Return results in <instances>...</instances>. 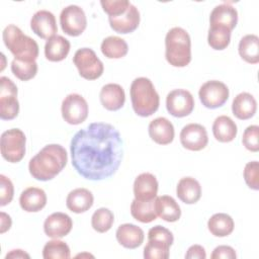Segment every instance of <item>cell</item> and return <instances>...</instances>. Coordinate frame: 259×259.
Instances as JSON below:
<instances>
[{"instance_id":"obj_1","label":"cell","mask_w":259,"mask_h":259,"mask_svg":"<svg viewBox=\"0 0 259 259\" xmlns=\"http://www.w3.org/2000/svg\"><path fill=\"white\" fill-rule=\"evenodd\" d=\"M72 165L83 178L98 181L112 176L120 166L123 142L110 123L92 122L78 131L70 145Z\"/></svg>"},{"instance_id":"obj_2","label":"cell","mask_w":259,"mask_h":259,"mask_svg":"<svg viewBox=\"0 0 259 259\" xmlns=\"http://www.w3.org/2000/svg\"><path fill=\"white\" fill-rule=\"evenodd\" d=\"M68 155L64 147L58 144L45 146L28 163L30 175L39 181L55 178L67 165Z\"/></svg>"},{"instance_id":"obj_3","label":"cell","mask_w":259,"mask_h":259,"mask_svg":"<svg viewBox=\"0 0 259 259\" xmlns=\"http://www.w3.org/2000/svg\"><path fill=\"white\" fill-rule=\"evenodd\" d=\"M130 93L133 109L138 115L147 117L158 110L160 97L150 79L136 78L132 82Z\"/></svg>"},{"instance_id":"obj_4","label":"cell","mask_w":259,"mask_h":259,"mask_svg":"<svg viewBox=\"0 0 259 259\" xmlns=\"http://www.w3.org/2000/svg\"><path fill=\"white\" fill-rule=\"evenodd\" d=\"M165 58L173 66L182 68L191 61V40L182 27L171 28L165 37Z\"/></svg>"},{"instance_id":"obj_5","label":"cell","mask_w":259,"mask_h":259,"mask_svg":"<svg viewBox=\"0 0 259 259\" xmlns=\"http://www.w3.org/2000/svg\"><path fill=\"white\" fill-rule=\"evenodd\" d=\"M2 38L6 48L14 56V59L22 61H35L38 57V45L22 30L14 25H7L3 32Z\"/></svg>"},{"instance_id":"obj_6","label":"cell","mask_w":259,"mask_h":259,"mask_svg":"<svg viewBox=\"0 0 259 259\" xmlns=\"http://www.w3.org/2000/svg\"><path fill=\"white\" fill-rule=\"evenodd\" d=\"M26 138L20 128H10L1 135L0 149L2 157L10 163L20 162L25 155Z\"/></svg>"},{"instance_id":"obj_7","label":"cell","mask_w":259,"mask_h":259,"mask_svg":"<svg viewBox=\"0 0 259 259\" xmlns=\"http://www.w3.org/2000/svg\"><path fill=\"white\" fill-rule=\"evenodd\" d=\"M73 63L78 69L79 75L86 80H96L104 71L103 63L96 56L95 52L89 48H82L76 51Z\"/></svg>"},{"instance_id":"obj_8","label":"cell","mask_w":259,"mask_h":259,"mask_svg":"<svg viewBox=\"0 0 259 259\" xmlns=\"http://www.w3.org/2000/svg\"><path fill=\"white\" fill-rule=\"evenodd\" d=\"M0 118L11 120L18 115L19 102L17 100V87L7 77L0 78Z\"/></svg>"},{"instance_id":"obj_9","label":"cell","mask_w":259,"mask_h":259,"mask_svg":"<svg viewBox=\"0 0 259 259\" xmlns=\"http://www.w3.org/2000/svg\"><path fill=\"white\" fill-rule=\"evenodd\" d=\"M229 88L218 80H210L201 85L198 91L200 102L209 109H215L223 106L229 99Z\"/></svg>"},{"instance_id":"obj_10","label":"cell","mask_w":259,"mask_h":259,"mask_svg":"<svg viewBox=\"0 0 259 259\" xmlns=\"http://www.w3.org/2000/svg\"><path fill=\"white\" fill-rule=\"evenodd\" d=\"M62 116L69 124L77 125L88 116V104L85 98L77 93H71L62 102Z\"/></svg>"},{"instance_id":"obj_11","label":"cell","mask_w":259,"mask_h":259,"mask_svg":"<svg viewBox=\"0 0 259 259\" xmlns=\"http://www.w3.org/2000/svg\"><path fill=\"white\" fill-rule=\"evenodd\" d=\"M62 30L70 36L80 35L87 26V18L84 10L78 5L65 7L60 14Z\"/></svg>"},{"instance_id":"obj_12","label":"cell","mask_w":259,"mask_h":259,"mask_svg":"<svg viewBox=\"0 0 259 259\" xmlns=\"http://www.w3.org/2000/svg\"><path fill=\"white\" fill-rule=\"evenodd\" d=\"M166 108L174 117L187 116L194 108L193 96L188 90L174 89L167 94Z\"/></svg>"},{"instance_id":"obj_13","label":"cell","mask_w":259,"mask_h":259,"mask_svg":"<svg viewBox=\"0 0 259 259\" xmlns=\"http://www.w3.org/2000/svg\"><path fill=\"white\" fill-rule=\"evenodd\" d=\"M180 143L189 151H200L208 143L207 132L199 123H188L180 132Z\"/></svg>"},{"instance_id":"obj_14","label":"cell","mask_w":259,"mask_h":259,"mask_svg":"<svg viewBox=\"0 0 259 259\" xmlns=\"http://www.w3.org/2000/svg\"><path fill=\"white\" fill-rule=\"evenodd\" d=\"M30 28L40 38L50 39L58 31L55 15L48 10L36 11L30 19Z\"/></svg>"},{"instance_id":"obj_15","label":"cell","mask_w":259,"mask_h":259,"mask_svg":"<svg viewBox=\"0 0 259 259\" xmlns=\"http://www.w3.org/2000/svg\"><path fill=\"white\" fill-rule=\"evenodd\" d=\"M73 227L72 219L64 212H54L50 214L44 223L45 234L53 239H60L67 236Z\"/></svg>"},{"instance_id":"obj_16","label":"cell","mask_w":259,"mask_h":259,"mask_svg":"<svg viewBox=\"0 0 259 259\" xmlns=\"http://www.w3.org/2000/svg\"><path fill=\"white\" fill-rule=\"evenodd\" d=\"M110 27L117 33H131L135 31L140 24V12L138 8L131 3L123 14L108 17Z\"/></svg>"},{"instance_id":"obj_17","label":"cell","mask_w":259,"mask_h":259,"mask_svg":"<svg viewBox=\"0 0 259 259\" xmlns=\"http://www.w3.org/2000/svg\"><path fill=\"white\" fill-rule=\"evenodd\" d=\"M238 23V11L230 4L217 5L209 15L210 26H224L231 31L236 27Z\"/></svg>"},{"instance_id":"obj_18","label":"cell","mask_w":259,"mask_h":259,"mask_svg":"<svg viewBox=\"0 0 259 259\" xmlns=\"http://www.w3.org/2000/svg\"><path fill=\"white\" fill-rule=\"evenodd\" d=\"M99 98L105 109L109 111H116L123 106L125 102V93L120 85L109 83L101 88Z\"/></svg>"},{"instance_id":"obj_19","label":"cell","mask_w":259,"mask_h":259,"mask_svg":"<svg viewBox=\"0 0 259 259\" xmlns=\"http://www.w3.org/2000/svg\"><path fill=\"white\" fill-rule=\"evenodd\" d=\"M150 138L159 145H168L174 140V126L166 117H157L153 119L148 126Z\"/></svg>"},{"instance_id":"obj_20","label":"cell","mask_w":259,"mask_h":259,"mask_svg":"<svg viewBox=\"0 0 259 259\" xmlns=\"http://www.w3.org/2000/svg\"><path fill=\"white\" fill-rule=\"evenodd\" d=\"M158 181L151 173L140 174L134 182L135 199L141 201L151 200L157 197Z\"/></svg>"},{"instance_id":"obj_21","label":"cell","mask_w":259,"mask_h":259,"mask_svg":"<svg viewBox=\"0 0 259 259\" xmlns=\"http://www.w3.org/2000/svg\"><path fill=\"white\" fill-rule=\"evenodd\" d=\"M117 242L126 249H136L144 242V231L134 224L120 225L115 233Z\"/></svg>"},{"instance_id":"obj_22","label":"cell","mask_w":259,"mask_h":259,"mask_svg":"<svg viewBox=\"0 0 259 259\" xmlns=\"http://www.w3.org/2000/svg\"><path fill=\"white\" fill-rule=\"evenodd\" d=\"M19 204L27 212H37L46 206L47 194L41 188L28 187L21 192Z\"/></svg>"},{"instance_id":"obj_23","label":"cell","mask_w":259,"mask_h":259,"mask_svg":"<svg viewBox=\"0 0 259 259\" xmlns=\"http://www.w3.org/2000/svg\"><path fill=\"white\" fill-rule=\"evenodd\" d=\"M93 201L94 197L91 191L86 188H76L69 192L66 205L72 212L82 213L91 208Z\"/></svg>"},{"instance_id":"obj_24","label":"cell","mask_w":259,"mask_h":259,"mask_svg":"<svg viewBox=\"0 0 259 259\" xmlns=\"http://www.w3.org/2000/svg\"><path fill=\"white\" fill-rule=\"evenodd\" d=\"M256 110L257 102L254 96L248 92L239 93L233 100V114L241 120H246L253 117L256 113Z\"/></svg>"},{"instance_id":"obj_25","label":"cell","mask_w":259,"mask_h":259,"mask_svg":"<svg viewBox=\"0 0 259 259\" xmlns=\"http://www.w3.org/2000/svg\"><path fill=\"white\" fill-rule=\"evenodd\" d=\"M176 194L182 202L193 204L200 199L201 186L196 179L192 177H183L177 184Z\"/></svg>"},{"instance_id":"obj_26","label":"cell","mask_w":259,"mask_h":259,"mask_svg":"<svg viewBox=\"0 0 259 259\" xmlns=\"http://www.w3.org/2000/svg\"><path fill=\"white\" fill-rule=\"evenodd\" d=\"M238 133L237 124L227 115L218 116L212 123V134L217 141L221 143L232 142Z\"/></svg>"},{"instance_id":"obj_27","label":"cell","mask_w":259,"mask_h":259,"mask_svg":"<svg viewBox=\"0 0 259 259\" xmlns=\"http://www.w3.org/2000/svg\"><path fill=\"white\" fill-rule=\"evenodd\" d=\"M155 206L157 215L166 222H177L181 217L180 206L172 196L162 195L156 197Z\"/></svg>"},{"instance_id":"obj_28","label":"cell","mask_w":259,"mask_h":259,"mask_svg":"<svg viewBox=\"0 0 259 259\" xmlns=\"http://www.w3.org/2000/svg\"><path fill=\"white\" fill-rule=\"evenodd\" d=\"M70 41L62 35H55L47 40L45 56L51 62L63 61L70 52Z\"/></svg>"},{"instance_id":"obj_29","label":"cell","mask_w":259,"mask_h":259,"mask_svg":"<svg viewBox=\"0 0 259 259\" xmlns=\"http://www.w3.org/2000/svg\"><path fill=\"white\" fill-rule=\"evenodd\" d=\"M156 198L147 200V201H141L134 199L131 204V214L133 218L141 223L148 224L157 219V212H156V206H155Z\"/></svg>"},{"instance_id":"obj_30","label":"cell","mask_w":259,"mask_h":259,"mask_svg":"<svg viewBox=\"0 0 259 259\" xmlns=\"http://www.w3.org/2000/svg\"><path fill=\"white\" fill-rule=\"evenodd\" d=\"M240 57L249 64L259 63V37L256 34L243 36L238 47Z\"/></svg>"},{"instance_id":"obj_31","label":"cell","mask_w":259,"mask_h":259,"mask_svg":"<svg viewBox=\"0 0 259 259\" xmlns=\"http://www.w3.org/2000/svg\"><path fill=\"white\" fill-rule=\"evenodd\" d=\"M234 221L231 215L219 212L210 217L207 222L208 231L215 237H227L234 231Z\"/></svg>"},{"instance_id":"obj_32","label":"cell","mask_w":259,"mask_h":259,"mask_svg":"<svg viewBox=\"0 0 259 259\" xmlns=\"http://www.w3.org/2000/svg\"><path fill=\"white\" fill-rule=\"evenodd\" d=\"M101 52L108 59H120L127 54L126 41L118 36H107L101 42Z\"/></svg>"},{"instance_id":"obj_33","label":"cell","mask_w":259,"mask_h":259,"mask_svg":"<svg viewBox=\"0 0 259 259\" xmlns=\"http://www.w3.org/2000/svg\"><path fill=\"white\" fill-rule=\"evenodd\" d=\"M231 41V30L224 26H209L207 42L209 47L217 51L227 49Z\"/></svg>"},{"instance_id":"obj_34","label":"cell","mask_w":259,"mask_h":259,"mask_svg":"<svg viewBox=\"0 0 259 259\" xmlns=\"http://www.w3.org/2000/svg\"><path fill=\"white\" fill-rule=\"evenodd\" d=\"M11 71L19 80L28 81L36 75L37 64L35 61H22L14 59L11 62Z\"/></svg>"},{"instance_id":"obj_35","label":"cell","mask_w":259,"mask_h":259,"mask_svg":"<svg viewBox=\"0 0 259 259\" xmlns=\"http://www.w3.org/2000/svg\"><path fill=\"white\" fill-rule=\"evenodd\" d=\"M114 215L112 211L106 207H100L94 211L91 218V226L98 233L109 231L113 225Z\"/></svg>"},{"instance_id":"obj_36","label":"cell","mask_w":259,"mask_h":259,"mask_svg":"<svg viewBox=\"0 0 259 259\" xmlns=\"http://www.w3.org/2000/svg\"><path fill=\"white\" fill-rule=\"evenodd\" d=\"M42 257L45 259H67L70 258V248L65 242L55 239L45 245Z\"/></svg>"},{"instance_id":"obj_37","label":"cell","mask_w":259,"mask_h":259,"mask_svg":"<svg viewBox=\"0 0 259 259\" xmlns=\"http://www.w3.org/2000/svg\"><path fill=\"white\" fill-rule=\"evenodd\" d=\"M170 246L166 243L148 240V244L144 248V258L146 259H167L169 257Z\"/></svg>"},{"instance_id":"obj_38","label":"cell","mask_w":259,"mask_h":259,"mask_svg":"<svg viewBox=\"0 0 259 259\" xmlns=\"http://www.w3.org/2000/svg\"><path fill=\"white\" fill-rule=\"evenodd\" d=\"M244 179L249 188L259 189V163L258 161L248 162L244 168Z\"/></svg>"},{"instance_id":"obj_39","label":"cell","mask_w":259,"mask_h":259,"mask_svg":"<svg viewBox=\"0 0 259 259\" xmlns=\"http://www.w3.org/2000/svg\"><path fill=\"white\" fill-rule=\"evenodd\" d=\"M100 4L103 11L107 13L108 16H118L126 11L131 2L127 0H102Z\"/></svg>"},{"instance_id":"obj_40","label":"cell","mask_w":259,"mask_h":259,"mask_svg":"<svg viewBox=\"0 0 259 259\" xmlns=\"http://www.w3.org/2000/svg\"><path fill=\"white\" fill-rule=\"evenodd\" d=\"M258 134H259V126L256 124L249 125L243 134L242 143L245 148L251 152H258L259 151V142H258Z\"/></svg>"},{"instance_id":"obj_41","label":"cell","mask_w":259,"mask_h":259,"mask_svg":"<svg viewBox=\"0 0 259 259\" xmlns=\"http://www.w3.org/2000/svg\"><path fill=\"white\" fill-rule=\"evenodd\" d=\"M14 187L11 180L5 175H0V205L5 206L13 199Z\"/></svg>"},{"instance_id":"obj_42","label":"cell","mask_w":259,"mask_h":259,"mask_svg":"<svg viewBox=\"0 0 259 259\" xmlns=\"http://www.w3.org/2000/svg\"><path fill=\"white\" fill-rule=\"evenodd\" d=\"M148 240L160 241V242L166 243L169 246H171L173 244L174 237H173V234L168 229L158 225V226H155V227H153L149 230Z\"/></svg>"},{"instance_id":"obj_43","label":"cell","mask_w":259,"mask_h":259,"mask_svg":"<svg viewBox=\"0 0 259 259\" xmlns=\"http://www.w3.org/2000/svg\"><path fill=\"white\" fill-rule=\"evenodd\" d=\"M211 259H235L237 257L235 250L231 246L221 245L214 248L211 253Z\"/></svg>"},{"instance_id":"obj_44","label":"cell","mask_w":259,"mask_h":259,"mask_svg":"<svg viewBox=\"0 0 259 259\" xmlns=\"http://www.w3.org/2000/svg\"><path fill=\"white\" fill-rule=\"evenodd\" d=\"M185 258L187 259H205L206 258V253L205 250L202 246L200 245H192L188 248L186 254H185Z\"/></svg>"},{"instance_id":"obj_45","label":"cell","mask_w":259,"mask_h":259,"mask_svg":"<svg viewBox=\"0 0 259 259\" xmlns=\"http://www.w3.org/2000/svg\"><path fill=\"white\" fill-rule=\"evenodd\" d=\"M0 219H1V227H0V233L4 234L6 231H8L12 225V221L10 215L5 213L4 211H1L0 213Z\"/></svg>"},{"instance_id":"obj_46","label":"cell","mask_w":259,"mask_h":259,"mask_svg":"<svg viewBox=\"0 0 259 259\" xmlns=\"http://www.w3.org/2000/svg\"><path fill=\"white\" fill-rule=\"evenodd\" d=\"M30 256L25 253L23 250H20V249H16V250H11L9 253L6 254L5 258L8 259V258H29Z\"/></svg>"}]
</instances>
